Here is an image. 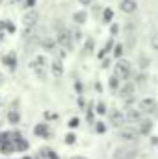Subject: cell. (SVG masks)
Instances as JSON below:
<instances>
[{
  "instance_id": "6da1fadb",
  "label": "cell",
  "mask_w": 158,
  "mask_h": 159,
  "mask_svg": "<svg viewBox=\"0 0 158 159\" xmlns=\"http://www.w3.org/2000/svg\"><path fill=\"white\" fill-rule=\"evenodd\" d=\"M56 41L62 48H71L73 46V37H71V32L63 30V28H58V34H56Z\"/></svg>"
},
{
  "instance_id": "7a4b0ae2",
  "label": "cell",
  "mask_w": 158,
  "mask_h": 159,
  "mask_svg": "<svg viewBox=\"0 0 158 159\" xmlns=\"http://www.w3.org/2000/svg\"><path fill=\"white\" fill-rule=\"evenodd\" d=\"M37 22H39V13L36 9H30L22 15V26L24 28H34Z\"/></svg>"
},
{
  "instance_id": "3957f363",
  "label": "cell",
  "mask_w": 158,
  "mask_h": 159,
  "mask_svg": "<svg viewBox=\"0 0 158 159\" xmlns=\"http://www.w3.org/2000/svg\"><path fill=\"white\" fill-rule=\"evenodd\" d=\"M119 135H121V139L123 141H138L140 139V129H136V128H130V126H125V128H121V131H119Z\"/></svg>"
},
{
  "instance_id": "277c9868",
  "label": "cell",
  "mask_w": 158,
  "mask_h": 159,
  "mask_svg": "<svg viewBox=\"0 0 158 159\" xmlns=\"http://www.w3.org/2000/svg\"><path fill=\"white\" fill-rule=\"evenodd\" d=\"M130 63L126 61V59H119L117 65H116V74H117L121 80H126L128 76H130Z\"/></svg>"
},
{
  "instance_id": "5b68a950",
  "label": "cell",
  "mask_w": 158,
  "mask_h": 159,
  "mask_svg": "<svg viewBox=\"0 0 158 159\" xmlns=\"http://www.w3.org/2000/svg\"><path fill=\"white\" fill-rule=\"evenodd\" d=\"M140 109L143 113H153V111H156V102L153 98H143L140 102Z\"/></svg>"
},
{
  "instance_id": "8992f818",
  "label": "cell",
  "mask_w": 158,
  "mask_h": 159,
  "mask_svg": "<svg viewBox=\"0 0 158 159\" xmlns=\"http://www.w3.org/2000/svg\"><path fill=\"white\" fill-rule=\"evenodd\" d=\"M119 7H121V11H123V13L130 15V13H134V11H136L138 4H136V0H121Z\"/></svg>"
},
{
  "instance_id": "52a82bcc",
  "label": "cell",
  "mask_w": 158,
  "mask_h": 159,
  "mask_svg": "<svg viewBox=\"0 0 158 159\" xmlns=\"http://www.w3.org/2000/svg\"><path fill=\"white\" fill-rule=\"evenodd\" d=\"M126 120V117H123L121 115V111H112L110 113V122L114 124V126H117V128H121L123 126V122Z\"/></svg>"
},
{
  "instance_id": "ba28073f",
  "label": "cell",
  "mask_w": 158,
  "mask_h": 159,
  "mask_svg": "<svg viewBox=\"0 0 158 159\" xmlns=\"http://www.w3.org/2000/svg\"><path fill=\"white\" fill-rule=\"evenodd\" d=\"M141 109H128V113H126V120L128 122H140L141 120Z\"/></svg>"
},
{
  "instance_id": "9c48e42d",
  "label": "cell",
  "mask_w": 158,
  "mask_h": 159,
  "mask_svg": "<svg viewBox=\"0 0 158 159\" xmlns=\"http://www.w3.org/2000/svg\"><path fill=\"white\" fill-rule=\"evenodd\" d=\"M56 43H58V41L50 39V37H45V39L41 41V46H43L45 50H48V52H54V48H56Z\"/></svg>"
},
{
  "instance_id": "30bf717a",
  "label": "cell",
  "mask_w": 158,
  "mask_h": 159,
  "mask_svg": "<svg viewBox=\"0 0 158 159\" xmlns=\"http://www.w3.org/2000/svg\"><path fill=\"white\" fill-rule=\"evenodd\" d=\"M52 74H54L56 78H60V76L63 74V67H62L60 61H52Z\"/></svg>"
},
{
  "instance_id": "8fae6325",
  "label": "cell",
  "mask_w": 158,
  "mask_h": 159,
  "mask_svg": "<svg viewBox=\"0 0 158 159\" xmlns=\"http://www.w3.org/2000/svg\"><path fill=\"white\" fill-rule=\"evenodd\" d=\"M132 91H134V85L126 81V83L121 87V91H119V93H121V96H130V94H132Z\"/></svg>"
},
{
  "instance_id": "7c38bea8",
  "label": "cell",
  "mask_w": 158,
  "mask_h": 159,
  "mask_svg": "<svg viewBox=\"0 0 158 159\" xmlns=\"http://www.w3.org/2000/svg\"><path fill=\"white\" fill-rule=\"evenodd\" d=\"M2 61H4V63H6V65H7V67L11 69V70L15 69V54H9V56H6V57H4Z\"/></svg>"
},
{
  "instance_id": "4fadbf2b",
  "label": "cell",
  "mask_w": 158,
  "mask_h": 159,
  "mask_svg": "<svg viewBox=\"0 0 158 159\" xmlns=\"http://www.w3.org/2000/svg\"><path fill=\"white\" fill-rule=\"evenodd\" d=\"M34 133H36V135H41V137H47V135H48V129H47L45 124H39V126H36Z\"/></svg>"
},
{
  "instance_id": "5bb4252c",
  "label": "cell",
  "mask_w": 158,
  "mask_h": 159,
  "mask_svg": "<svg viewBox=\"0 0 158 159\" xmlns=\"http://www.w3.org/2000/svg\"><path fill=\"white\" fill-rule=\"evenodd\" d=\"M151 128H153V124H151L149 120H143V122L140 124V133H149Z\"/></svg>"
},
{
  "instance_id": "9a60e30c",
  "label": "cell",
  "mask_w": 158,
  "mask_h": 159,
  "mask_svg": "<svg viewBox=\"0 0 158 159\" xmlns=\"http://www.w3.org/2000/svg\"><path fill=\"white\" fill-rule=\"evenodd\" d=\"M15 148H17V150H26V148H28V143H26V141H22V139L17 135V141H15Z\"/></svg>"
},
{
  "instance_id": "2e32d148",
  "label": "cell",
  "mask_w": 158,
  "mask_h": 159,
  "mask_svg": "<svg viewBox=\"0 0 158 159\" xmlns=\"http://www.w3.org/2000/svg\"><path fill=\"white\" fill-rule=\"evenodd\" d=\"M86 17H87V15H86L84 11H78V13H75V17H73V19H75V22L82 24V22H86Z\"/></svg>"
},
{
  "instance_id": "e0dca14e",
  "label": "cell",
  "mask_w": 158,
  "mask_h": 159,
  "mask_svg": "<svg viewBox=\"0 0 158 159\" xmlns=\"http://www.w3.org/2000/svg\"><path fill=\"white\" fill-rule=\"evenodd\" d=\"M119 76L117 74H114V76H112V78H110V89H114V91H116V89H117L119 87Z\"/></svg>"
},
{
  "instance_id": "ac0fdd59",
  "label": "cell",
  "mask_w": 158,
  "mask_h": 159,
  "mask_svg": "<svg viewBox=\"0 0 158 159\" xmlns=\"http://www.w3.org/2000/svg\"><path fill=\"white\" fill-rule=\"evenodd\" d=\"M0 150H2L4 154H7V152H13V150H15V146H13V144H9V143H2V144H0Z\"/></svg>"
},
{
  "instance_id": "d6986e66",
  "label": "cell",
  "mask_w": 158,
  "mask_h": 159,
  "mask_svg": "<svg viewBox=\"0 0 158 159\" xmlns=\"http://www.w3.org/2000/svg\"><path fill=\"white\" fill-rule=\"evenodd\" d=\"M102 19H104V22H110V20L114 19V11H112V9H104V13H102Z\"/></svg>"
},
{
  "instance_id": "ffe728a7",
  "label": "cell",
  "mask_w": 158,
  "mask_h": 159,
  "mask_svg": "<svg viewBox=\"0 0 158 159\" xmlns=\"http://www.w3.org/2000/svg\"><path fill=\"white\" fill-rule=\"evenodd\" d=\"M151 46H153V50H156L158 52V34L151 37Z\"/></svg>"
},
{
  "instance_id": "44dd1931",
  "label": "cell",
  "mask_w": 158,
  "mask_h": 159,
  "mask_svg": "<svg viewBox=\"0 0 158 159\" xmlns=\"http://www.w3.org/2000/svg\"><path fill=\"white\" fill-rule=\"evenodd\" d=\"M97 113H99V115H104V113H106V106H104L102 102H99V106H97Z\"/></svg>"
},
{
  "instance_id": "7402d4cb",
  "label": "cell",
  "mask_w": 158,
  "mask_h": 159,
  "mask_svg": "<svg viewBox=\"0 0 158 159\" xmlns=\"http://www.w3.org/2000/svg\"><path fill=\"white\" fill-rule=\"evenodd\" d=\"M123 50H125V48H123V44H117V46H116L114 56H116V57H121V56H123Z\"/></svg>"
},
{
  "instance_id": "603a6c76",
  "label": "cell",
  "mask_w": 158,
  "mask_h": 159,
  "mask_svg": "<svg viewBox=\"0 0 158 159\" xmlns=\"http://www.w3.org/2000/svg\"><path fill=\"white\" fill-rule=\"evenodd\" d=\"M75 141H77V137H75V135H73V133H69V135H67V137H65V143H67V144H73V143H75Z\"/></svg>"
},
{
  "instance_id": "cb8c5ba5",
  "label": "cell",
  "mask_w": 158,
  "mask_h": 159,
  "mask_svg": "<svg viewBox=\"0 0 158 159\" xmlns=\"http://www.w3.org/2000/svg\"><path fill=\"white\" fill-rule=\"evenodd\" d=\"M7 119L11 120V122H19V115H17V113H9Z\"/></svg>"
},
{
  "instance_id": "d4e9b609",
  "label": "cell",
  "mask_w": 158,
  "mask_h": 159,
  "mask_svg": "<svg viewBox=\"0 0 158 159\" xmlns=\"http://www.w3.org/2000/svg\"><path fill=\"white\" fill-rule=\"evenodd\" d=\"M71 35H73V39H75V41H80V39H82V34H80L78 30H75V32H73Z\"/></svg>"
},
{
  "instance_id": "484cf974",
  "label": "cell",
  "mask_w": 158,
  "mask_h": 159,
  "mask_svg": "<svg viewBox=\"0 0 158 159\" xmlns=\"http://www.w3.org/2000/svg\"><path fill=\"white\" fill-rule=\"evenodd\" d=\"M104 129H106V128H104V124H102V122H99V124H97V131H99V133H104Z\"/></svg>"
},
{
  "instance_id": "4316f807",
  "label": "cell",
  "mask_w": 158,
  "mask_h": 159,
  "mask_svg": "<svg viewBox=\"0 0 158 159\" xmlns=\"http://www.w3.org/2000/svg\"><path fill=\"white\" fill-rule=\"evenodd\" d=\"M69 126H71V128H77V126H78V119H71Z\"/></svg>"
},
{
  "instance_id": "83f0119b",
  "label": "cell",
  "mask_w": 158,
  "mask_h": 159,
  "mask_svg": "<svg viewBox=\"0 0 158 159\" xmlns=\"http://www.w3.org/2000/svg\"><path fill=\"white\" fill-rule=\"evenodd\" d=\"M6 139H9V135H7V133H0V144H2Z\"/></svg>"
},
{
  "instance_id": "f1b7e54d",
  "label": "cell",
  "mask_w": 158,
  "mask_h": 159,
  "mask_svg": "<svg viewBox=\"0 0 158 159\" xmlns=\"http://www.w3.org/2000/svg\"><path fill=\"white\" fill-rule=\"evenodd\" d=\"M6 28H7V32H15V26L13 24H6Z\"/></svg>"
},
{
  "instance_id": "f546056e",
  "label": "cell",
  "mask_w": 158,
  "mask_h": 159,
  "mask_svg": "<svg viewBox=\"0 0 158 159\" xmlns=\"http://www.w3.org/2000/svg\"><path fill=\"white\" fill-rule=\"evenodd\" d=\"M86 48H87V50H93V41H87V44H86Z\"/></svg>"
},
{
  "instance_id": "4dcf8cb0",
  "label": "cell",
  "mask_w": 158,
  "mask_h": 159,
  "mask_svg": "<svg viewBox=\"0 0 158 159\" xmlns=\"http://www.w3.org/2000/svg\"><path fill=\"white\" fill-rule=\"evenodd\" d=\"M80 4H84V6H89L91 4V0H78Z\"/></svg>"
},
{
  "instance_id": "1f68e13d",
  "label": "cell",
  "mask_w": 158,
  "mask_h": 159,
  "mask_svg": "<svg viewBox=\"0 0 158 159\" xmlns=\"http://www.w3.org/2000/svg\"><path fill=\"white\" fill-rule=\"evenodd\" d=\"M48 157H50V159H60L56 154H54V152H50V154H48Z\"/></svg>"
},
{
  "instance_id": "d6a6232c",
  "label": "cell",
  "mask_w": 158,
  "mask_h": 159,
  "mask_svg": "<svg viewBox=\"0 0 158 159\" xmlns=\"http://www.w3.org/2000/svg\"><path fill=\"white\" fill-rule=\"evenodd\" d=\"M34 2H36V0H28V6H34Z\"/></svg>"
},
{
  "instance_id": "836d02e7",
  "label": "cell",
  "mask_w": 158,
  "mask_h": 159,
  "mask_svg": "<svg viewBox=\"0 0 158 159\" xmlns=\"http://www.w3.org/2000/svg\"><path fill=\"white\" fill-rule=\"evenodd\" d=\"M73 159H84V157H73Z\"/></svg>"
},
{
  "instance_id": "e575fe53",
  "label": "cell",
  "mask_w": 158,
  "mask_h": 159,
  "mask_svg": "<svg viewBox=\"0 0 158 159\" xmlns=\"http://www.w3.org/2000/svg\"><path fill=\"white\" fill-rule=\"evenodd\" d=\"M0 2H2V0H0Z\"/></svg>"
},
{
  "instance_id": "d590c367",
  "label": "cell",
  "mask_w": 158,
  "mask_h": 159,
  "mask_svg": "<svg viewBox=\"0 0 158 159\" xmlns=\"http://www.w3.org/2000/svg\"><path fill=\"white\" fill-rule=\"evenodd\" d=\"M26 159H28V157H26Z\"/></svg>"
}]
</instances>
